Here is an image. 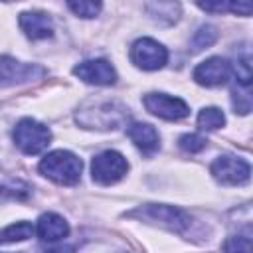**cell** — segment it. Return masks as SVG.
I'll return each instance as SVG.
<instances>
[{"label":"cell","mask_w":253,"mask_h":253,"mask_svg":"<svg viewBox=\"0 0 253 253\" xmlns=\"http://www.w3.org/2000/svg\"><path fill=\"white\" fill-rule=\"evenodd\" d=\"M130 59L136 67L154 71L164 67V63L168 61V51L162 43L154 42L152 38H140L130 47Z\"/></svg>","instance_id":"6"},{"label":"cell","mask_w":253,"mask_h":253,"mask_svg":"<svg viewBox=\"0 0 253 253\" xmlns=\"http://www.w3.org/2000/svg\"><path fill=\"white\" fill-rule=\"evenodd\" d=\"M231 77V63L221 57H210L194 69V79L206 87H217Z\"/></svg>","instance_id":"10"},{"label":"cell","mask_w":253,"mask_h":253,"mask_svg":"<svg viewBox=\"0 0 253 253\" xmlns=\"http://www.w3.org/2000/svg\"><path fill=\"white\" fill-rule=\"evenodd\" d=\"M178 142H180V148H182V150H186V152H200V150H204V148H206V144H208V140H206L204 136L196 134V132L182 134Z\"/></svg>","instance_id":"20"},{"label":"cell","mask_w":253,"mask_h":253,"mask_svg":"<svg viewBox=\"0 0 253 253\" xmlns=\"http://www.w3.org/2000/svg\"><path fill=\"white\" fill-rule=\"evenodd\" d=\"M83 170L81 158L69 150H53L40 162V172L61 186H73L79 182Z\"/></svg>","instance_id":"1"},{"label":"cell","mask_w":253,"mask_h":253,"mask_svg":"<svg viewBox=\"0 0 253 253\" xmlns=\"http://www.w3.org/2000/svg\"><path fill=\"white\" fill-rule=\"evenodd\" d=\"M144 107L148 109V113L166 121H180L190 113V107L182 99L170 97L166 93H148L144 97Z\"/></svg>","instance_id":"8"},{"label":"cell","mask_w":253,"mask_h":253,"mask_svg":"<svg viewBox=\"0 0 253 253\" xmlns=\"http://www.w3.org/2000/svg\"><path fill=\"white\" fill-rule=\"evenodd\" d=\"M249 53H245L243 57H237V63H235V75H237V81L247 87L251 83V63H249Z\"/></svg>","instance_id":"22"},{"label":"cell","mask_w":253,"mask_h":253,"mask_svg":"<svg viewBox=\"0 0 253 253\" xmlns=\"http://www.w3.org/2000/svg\"><path fill=\"white\" fill-rule=\"evenodd\" d=\"M128 170L126 158L117 152V150H105L101 154H97L91 162V176L97 184L109 186L119 182Z\"/></svg>","instance_id":"3"},{"label":"cell","mask_w":253,"mask_h":253,"mask_svg":"<svg viewBox=\"0 0 253 253\" xmlns=\"http://www.w3.org/2000/svg\"><path fill=\"white\" fill-rule=\"evenodd\" d=\"M223 249H225V253H251V237H249V233L229 237L225 241Z\"/></svg>","instance_id":"19"},{"label":"cell","mask_w":253,"mask_h":253,"mask_svg":"<svg viewBox=\"0 0 253 253\" xmlns=\"http://www.w3.org/2000/svg\"><path fill=\"white\" fill-rule=\"evenodd\" d=\"M45 253H75V249L73 247H69V245H59V247H53V249H45Z\"/></svg>","instance_id":"24"},{"label":"cell","mask_w":253,"mask_h":253,"mask_svg":"<svg viewBox=\"0 0 253 253\" xmlns=\"http://www.w3.org/2000/svg\"><path fill=\"white\" fill-rule=\"evenodd\" d=\"M43 75H45V69L36 63H22L10 55L0 57V85L4 87L36 81V79H42Z\"/></svg>","instance_id":"7"},{"label":"cell","mask_w":253,"mask_h":253,"mask_svg":"<svg viewBox=\"0 0 253 253\" xmlns=\"http://www.w3.org/2000/svg\"><path fill=\"white\" fill-rule=\"evenodd\" d=\"M69 10L81 18H95L101 10V4L99 2H69L67 4Z\"/></svg>","instance_id":"21"},{"label":"cell","mask_w":253,"mask_h":253,"mask_svg":"<svg viewBox=\"0 0 253 253\" xmlns=\"http://www.w3.org/2000/svg\"><path fill=\"white\" fill-rule=\"evenodd\" d=\"M49 140V128L34 119H22L14 128V142L24 154H38L45 150Z\"/></svg>","instance_id":"2"},{"label":"cell","mask_w":253,"mask_h":253,"mask_svg":"<svg viewBox=\"0 0 253 253\" xmlns=\"http://www.w3.org/2000/svg\"><path fill=\"white\" fill-rule=\"evenodd\" d=\"M20 28L30 40H45V38H51L53 34L51 18L43 12H22Z\"/></svg>","instance_id":"11"},{"label":"cell","mask_w":253,"mask_h":253,"mask_svg":"<svg viewBox=\"0 0 253 253\" xmlns=\"http://www.w3.org/2000/svg\"><path fill=\"white\" fill-rule=\"evenodd\" d=\"M215 40H217L215 28H213V26H202V28L194 34V38H192V47H194L196 51H200V49H204V47H210Z\"/></svg>","instance_id":"18"},{"label":"cell","mask_w":253,"mask_h":253,"mask_svg":"<svg viewBox=\"0 0 253 253\" xmlns=\"http://www.w3.org/2000/svg\"><path fill=\"white\" fill-rule=\"evenodd\" d=\"M73 73L91 85H113L117 81V73L113 69V65L107 59H87L81 61L79 65H75Z\"/></svg>","instance_id":"9"},{"label":"cell","mask_w":253,"mask_h":253,"mask_svg":"<svg viewBox=\"0 0 253 253\" xmlns=\"http://www.w3.org/2000/svg\"><path fill=\"white\" fill-rule=\"evenodd\" d=\"M146 10L150 12V16L164 20V22H176L178 14H180V6L174 2H154V4H146Z\"/></svg>","instance_id":"16"},{"label":"cell","mask_w":253,"mask_h":253,"mask_svg":"<svg viewBox=\"0 0 253 253\" xmlns=\"http://www.w3.org/2000/svg\"><path fill=\"white\" fill-rule=\"evenodd\" d=\"M30 196V186L20 180H10L0 184V200H26Z\"/></svg>","instance_id":"17"},{"label":"cell","mask_w":253,"mask_h":253,"mask_svg":"<svg viewBox=\"0 0 253 253\" xmlns=\"http://www.w3.org/2000/svg\"><path fill=\"white\" fill-rule=\"evenodd\" d=\"M225 125V117L217 107H206L198 115V126L204 130H215Z\"/></svg>","instance_id":"15"},{"label":"cell","mask_w":253,"mask_h":253,"mask_svg":"<svg viewBox=\"0 0 253 253\" xmlns=\"http://www.w3.org/2000/svg\"><path fill=\"white\" fill-rule=\"evenodd\" d=\"M210 172L219 184L241 186L249 180L251 168H249V162L243 160V158H237V156H231V154H221L211 162Z\"/></svg>","instance_id":"5"},{"label":"cell","mask_w":253,"mask_h":253,"mask_svg":"<svg viewBox=\"0 0 253 253\" xmlns=\"http://www.w3.org/2000/svg\"><path fill=\"white\" fill-rule=\"evenodd\" d=\"M34 225L28 223V221H18V223H12L8 227H4L0 231V243H14V241H24L28 237L34 235Z\"/></svg>","instance_id":"14"},{"label":"cell","mask_w":253,"mask_h":253,"mask_svg":"<svg viewBox=\"0 0 253 253\" xmlns=\"http://www.w3.org/2000/svg\"><path fill=\"white\" fill-rule=\"evenodd\" d=\"M36 233H38V237H40L42 241L53 243V241H59V239L67 237L69 225H67V221H65L61 215H57V213H43V215H40V219H38Z\"/></svg>","instance_id":"13"},{"label":"cell","mask_w":253,"mask_h":253,"mask_svg":"<svg viewBox=\"0 0 253 253\" xmlns=\"http://www.w3.org/2000/svg\"><path fill=\"white\" fill-rule=\"evenodd\" d=\"M233 107H235V113H241V115H247L251 111V99L247 93H241L237 89H233Z\"/></svg>","instance_id":"23"},{"label":"cell","mask_w":253,"mask_h":253,"mask_svg":"<svg viewBox=\"0 0 253 253\" xmlns=\"http://www.w3.org/2000/svg\"><path fill=\"white\" fill-rule=\"evenodd\" d=\"M126 134L134 142V146L138 150H142L144 154H152L160 146V136H158L156 128L152 125H148V123H132V125H128Z\"/></svg>","instance_id":"12"},{"label":"cell","mask_w":253,"mask_h":253,"mask_svg":"<svg viewBox=\"0 0 253 253\" xmlns=\"http://www.w3.org/2000/svg\"><path fill=\"white\" fill-rule=\"evenodd\" d=\"M130 215H140L142 219H148V221H154L162 227H168L172 231H184L188 225H190V215L186 211H182L180 208H174V206H164V204H146L142 206L140 210L132 211Z\"/></svg>","instance_id":"4"}]
</instances>
